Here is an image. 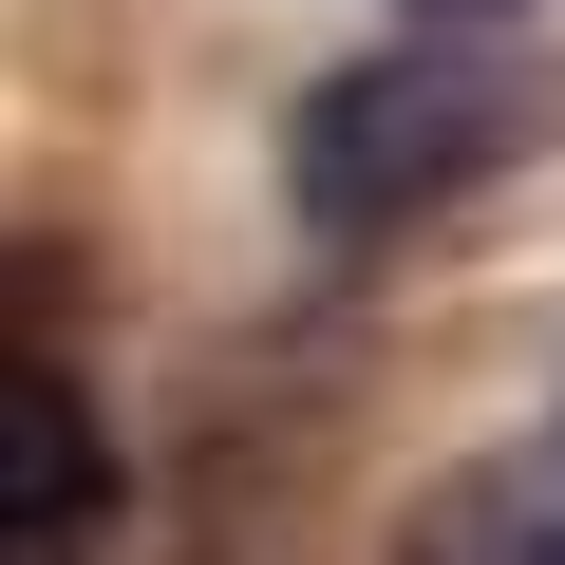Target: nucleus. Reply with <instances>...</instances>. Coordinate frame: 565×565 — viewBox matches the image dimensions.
<instances>
[{"label":"nucleus","instance_id":"2","mask_svg":"<svg viewBox=\"0 0 565 565\" xmlns=\"http://www.w3.org/2000/svg\"><path fill=\"white\" fill-rule=\"evenodd\" d=\"M377 565H565V415L509 434V452H471V471H434Z\"/></svg>","mask_w":565,"mask_h":565},{"label":"nucleus","instance_id":"1","mask_svg":"<svg viewBox=\"0 0 565 565\" xmlns=\"http://www.w3.org/2000/svg\"><path fill=\"white\" fill-rule=\"evenodd\" d=\"M546 132H565V76H527L509 39L434 20V39H377V57L302 76V114H282V189H302L321 245H377V226H415V207L527 170Z\"/></svg>","mask_w":565,"mask_h":565},{"label":"nucleus","instance_id":"3","mask_svg":"<svg viewBox=\"0 0 565 565\" xmlns=\"http://www.w3.org/2000/svg\"><path fill=\"white\" fill-rule=\"evenodd\" d=\"M20 434H39V509H20V565H76L114 527V471H95V396L76 359H20Z\"/></svg>","mask_w":565,"mask_h":565},{"label":"nucleus","instance_id":"4","mask_svg":"<svg viewBox=\"0 0 565 565\" xmlns=\"http://www.w3.org/2000/svg\"><path fill=\"white\" fill-rule=\"evenodd\" d=\"M396 20H490V0H396Z\"/></svg>","mask_w":565,"mask_h":565}]
</instances>
